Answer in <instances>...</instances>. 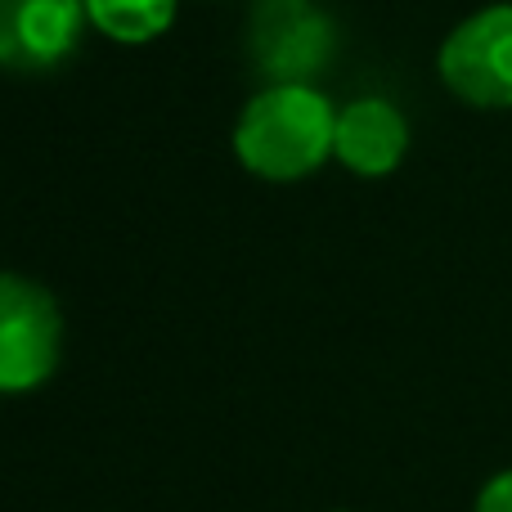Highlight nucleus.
Wrapping results in <instances>:
<instances>
[{
	"mask_svg": "<svg viewBox=\"0 0 512 512\" xmlns=\"http://www.w3.org/2000/svg\"><path fill=\"white\" fill-rule=\"evenodd\" d=\"M86 18L113 41L144 45L171 27L176 0H86Z\"/></svg>",
	"mask_w": 512,
	"mask_h": 512,
	"instance_id": "obj_7",
	"label": "nucleus"
},
{
	"mask_svg": "<svg viewBox=\"0 0 512 512\" xmlns=\"http://www.w3.org/2000/svg\"><path fill=\"white\" fill-rule=\"evenodd\" d=\"M248 50L270 86H310L333 63L337 27L319 0H256Z\"/></svg>",
	"mask_w": 512,
	"mask_h": 512,
	"instance_id": "obj_3",
	"label": "nucleus"
},
{
	"mask_svg": "<svg viewBox=\"0 0 512 512\" xmlns=\"http://www.w3.org/2000/svg\"><path fill=\"white\" fill-rule=\"evenodd\" d=\"M441 81L472 108H512V5L468 14L436 54Z\"/></svg>",
	"mask_w": 512,
	"mask_h": 512,
	"instance_id": "obj_4",
	"label": "nucleus"
},
{
	"mask_svg": "<svg viewBox=\"0 0 512 512\" xmlns=\"http://www.w3.org/2000/svg\"><path fill=\"white\" fill-rule=\"evenodd\" d=\"M337 113L315 86H265L234 126V153L261 180H301L333 153Z\"/></svg>",
	"mask_w": 512,
	"mask_h": 512,
	"instance_id": "obj_1",
	"label": "nucleus"
},
{
	"mask_svg": "<svg viewBox=\"0 0 512 512\" xmlns=\"http://www.w3.org/2000/svg\"><path fill=\"white\" fill-rule=\"evenodd\" d=\"M472 512H512V468L495 472V477L481 486L477 508H472Z\"/></svg>",
	"mask_w": 512,
	"mask_h": 512,
	"instance_id": "obj_8",
	"label": "nucleus"
},
{
	"mask_svg": "<svg viewBox=\"0 0 512 512\" xmlns=\"http://www.w3.org/2000/svg\"><path fill=\"white\" fill-rule=\"evenodd\" d=\"M63 351L59 301L36 279L0 270V396H23L54 378Z\"/></svg>",
	"mask_w": 512,
	"mask_h": 512,
	"instance_id": "obj_2",
	"label": "nucleus"
},
{
	"mask_svg": "<svg viewBox=\"0 0 512 512\" xmlns=\"http://www.w3.org/2000/svg\"><path fill=\"white\" fill-rule=\"evenodd\" d=\"M409 149V122L391 99L382 95H364L337 113V131H333V153L342 167H351L355 176H391L400 167Z\"/></svg>",
	"mask_w": 512,
	"mask_h": 512,
	"instance_id": "obj_6",
	"label": "nucleus"
},
{
	"mask_svg": "<svg viewBox=\"0 0 512 512\" xmlns=\"http://www.w3.org/2000/svg\"><path fill=\"white\" fill-rule=\"evenodd\" d=\"M86 0H0V68L45 72L81 41Z\"/></svg>",
	"mask_w": 512,
	"mask_h": 512,
	"instance_id": "obj_5",
	"label": "nucleus"
}]
</instances>
